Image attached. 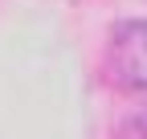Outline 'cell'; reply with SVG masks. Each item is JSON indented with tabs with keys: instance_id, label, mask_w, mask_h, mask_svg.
I'll return each mask as SVG.
<instances>
[{
	"instance_id": "cell-1",
	"label": "cell",
	"mask_w": 147,
	"mask_h": 139,
	"mask_svg": "<svg viewBox=\"0 0 147 139\" xmlns=\"http://www.w3.org/2000/svg\"><path fill=\"white\" fill-rule=\"evenodd\" d=\"M110 57H115V74L127 86L147 90V21H123L115 29Z\"/></svg>"
}]
</instances>
